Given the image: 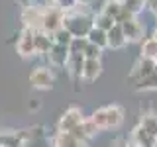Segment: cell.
<instances>
[{"mask_svg": "<svg viewBox=\"0 0 157 147\" xmlns=\"http://www.w3.org/2000/svg\"><path fill=\"white\" fill-rule=\"evenodd\" d=\"M73 37H86L88 32L94 28V16L85 12H65V22H63Z\"/></svg>", "mask_w": 157, "mask_h": 147, "instance_id": "1", "label": "cell"}, {"mask_svg": "<svg viewBox=\"0 0 157 147\" xmlns=\"http://www.w3.org/2000/svg\"><path fill=\"white\" fill-rule=\"evenodd\" d=\"M63 22H65V10L61 6H51L43 12V18H41V29L47 33H55L59 28H63Z\"/></svg>", "mask_w": 157, "mask_h": 147, "instance_id": "2", "label": "cell"}, {"mask_svg": "<svg viewBox=\"0 0 157 147\" xmlns=\"http://www.w3.org/2000/svg\"><path fill=\"white\" fill-rule=\"evenodd\" d=\"M16 51H18V55L24 57V59L37 55L36 53V29L24 28L22 32H20L18 41H16Z\"/></svg>", "mask_w": 157, "mask_h": 147, "instance_id": "3", "label": "cell"}, {"mask_svg": "<svg viewBox=\"0 0 157 147\" xmlns=\"http://www.w3.org/2000/svg\"><path fill=\"white\" fill-rule=\"evenodd\" d=\"M29 82H32L33 88H37V90H49V88H53L55 85V77H53L51 69L49 67H36L32 71V75H29Z\"/></svg>", "mask_w": 157, "mask_h": 147, "instance_id": "4", "label": "cell"}, {"mask_svg": "<svg viewBox=\"0 0 157 147\" xmlns=\"http://www.w3.org/2000/svg\"><path fill=\"white\" fill-rule=\"evenodd\" d=\"M157 71V61L155 59H149V57H140V61L136 63V67H134V71H132V82H136L137 81H141V78H145V77H149V75H153V73Z\"/></svg>", "mask_w": 157, "mask_h": 147, "instance_id": "5", "label": "cell"}, {"mask_svg": "<svg viewBox=\"0 0 157 147\" xmlns=\"http://www.w3.org/2000/svg\"><path fill=\"white\" fill-rule=\"evenodd\" d=\"M82 122H85L82 112L78 110V108H69L65 114L61 116V120H59L57 130H59V131H73L77 126H81Z\"/></svg>", "mask_w": 157, "mask_h": 147, "instance_id": "6", "label": "cell"}, {"mask_svg": "<svg viewBox=\"0 0 157 147\" xmlns=\"http://www.w3.org/2000/svg\"><path fill=\"white\" fill-rule=\"evenodd\" d=\"M47 59H49V65L51 67H57V69H63L69 65V59H71V51H69L67 45H59V43H53L51 51L47 53Z\"/></svg>", "mask_w": 157, "mask_h": 147, "instance_id": "7", "label": "cell"}, {"mask_svg": "<svg viewBox=\"0 0 157 147\" xmlns=\"http://www.w3.org/2000/svg\"><path fill=\"white\" fill-rule=\"evenodd\" d=\"M122 29H124V36L128 39V43H137V41H144V33H145V28L141 22H137V18H132L128 22L120 24Z\"/></svg>", "mask_w": 157, "mask_h": 147, "instance_id": "8", "label": "cell"}, {"mask_svg": "<svg viewBox=\"0 0 157 147\" xmlns=\"http://www.w3.org/2000/svg\"><path fill=\"white\" fill-rule=\"evenodd\" d=\"M43 12H45V10L36 8V6H32V4L24 6V10H22V22H24V28L41 29V18H43Z\"/></svg>", "mask_w": 157, "mask_h": 147, "instance_id": "9", "label": "cell"}, {"mask_svg": "<svg viewBox=\"0 0 157 147\" xmlns=\"http://www.w3.org/2000/svg\"><path fill=\"white\" fill-rule=\"evenodd\" d=\"M132 143H134V147H157V137L147 134L141 126H137L132 131Z\"/></svg>", "mask_w": 157, "mask_h": 147, "instance_id": "10", "label": "cell"}, {"mask_svg": "<svg viewBox=\"0 0 157 147\" xmlns=\"http://www.w3.org/2000/svg\"><path fill=\"white\" fill-rule=\"evenodd\" d=\"M102 73V63L100 59H85L82 67V81L85 82H94Z\"/></svg>", "mask_w": 157, "mask_h": 147, "instance_id": "11", "label": "cell"}, {"mask_svg": "<svg viewBox=\"0 0 157 147\" xmlns=\"http://www.w3.org/2000/svg\"><path fill=\"white\" fill-rule=\"evenodd\" d=\"M126 45H128V39L124 36V29H122L120 24H116V26L108 32V47L114 49V51H120V49H124Z\"/></svg>", "mask_w": 157, "mask_h": 147, "instance_id": "12", "label": "cell"}, {"mask_svg": "<svg viewBox=\"0 0 157 147\" xmlns=\"http://www.w3.org/2000/svg\"><path fill=\"white\" fill-rule=\"evenodd\" d=\"M53 36L43 29H36V53L37 55H47L53 47Z\"/></svg>", "mask_w": 157, "mask_h": 147, "instance_id": "13", "label": "cell"}, {"mask_svg": "<svg viewBox=\"0 0 157 147\" xmlns=\"http://www.w3.org/2000/svg\"><path fill=\"white\" fill-rule=\"evenodd\" d=\"M122 122H124V110L116 104L106 106V130H116L122 126Z\"/></svg>", "mask_w": 157, "mask_h": 147, "instance_id": "14", "label": "cell"}, {"mask_svg": "<svg viewBox=\"0 0 157 147\" xmlns=\"http://www.w3.org/2000/svg\"><path fill=\"white\" fill-rule=\"evenodd\" d=\"M82 67H85V55H71L69 65L65 69L69 71V77L75 82H78V81H82Z\"/></svg>", "mask_w": 157, "mask_h": 147, "instance_id": "15", "label": "cell"}, {"mask_svg": "<svg viewBox=\"0 0 157 147\" xmlns=\"http://www.w3.org/2000/svg\"><path fill=\"white\" fill-rule=\"evenodd\" d=\"M55 145L57 147H86L85 141L77 139L71 131H59L55 137Z\"/></svg>", "mask_w": 157, "mask_h": 147, "instance_id": "16", "label": "cell"}, {"mask_svg": "<svg viewBox=\"0 0 157 147\" xmlns=\"http://www.w3.org/2000/svg\"><path fill=\"white\" fill-rule=\"evenodd\" d=\"M86 39L90 43H94V45H98L100 49H106L108 47V32H104V29H100V28H96V26L88 32Z\"/></svg>", "mask_w": 157, "mask_h": 147, "instance_id": "17", "label": "cell"}, {"mask_svg": "<svg viewBox=\"0 0 157 147\" xmlns=\"http://www.w3.org/2000/svg\"><path fill=\"white\" fill-rule=\"evenodd\" d=\"M94 26L104 29V32H110V29L116 26V20L112 16H108V14H104V12H98L94 16Z\"/></svg>", "mask_w": 157, "mask_h": 147, "instance_id": "18", "label": "cell"}, {"mask_svg": "<svg viewBox=\"0 0 157 147\" xmlns=\"http://www.w3.org/2000/svg\"><path fill=\"white\" fill-rule=\"evenodd\" d=\"M141 57L157 59V41L155 37H145L141 41Z\"/></svg>", "mask_w": 157, "mask_h": 147, "instance_id": "19", "label": "cell"}, {"mask_svg": "<svg viewBox=\"0 0 157 147\" xmlns=\"http://www.w3.org/2000/svg\"><path fill=\"white\" fill-rule=\"evenodd\" d=\"M140 126L144 127L147 134H151V135L157 137V114H144Z\"/></svg>", "mask_w": 157, "mask_h": 147, "instance_id": "20", "label": "cell"}, {"mask_svg": "<svg viewBox=\"0 0 157 147\" xmlns=\"http://www.w3.org/2000/svg\"><path fill=\"white\" fill-rule=\"evenodd\" d=\"M134 88H136V90H157V71L153 73V75L137 81L134 85Z\"/></svg>", "mask_w": 157, "mask_h": 147, "instance_id": "21", "label": "cell"}, {"mask_svg": "<svg viewBox=\"0 0 157 147\" xmlns=\"http://www.w3.org/2000/svg\"><path fill=\"white\" fill-rule=\"evenodd\" d=\"M73 39H75V37H73V33L69 32V29H67L65 26H63V28H59L57 32L53 33V41L59 43V45H67V47H69V45L73 43Z\"/></svg>", "mask_w": 157, "mask_h": 147, "instance_id": "22", "label": "cell"}, {"mask_svg": "<svg viewBox=\"0 0 157 147\" xmlns=\"http://www.w3.org/2000/svg\"><path fill=\"white\" fill-rule=\"evenodd\" d=\"M122 8H124V4L122 2H116V0H106L104 6H102V12L108 14V16H112L114 20H118V16H120ZM118 24V22H116Z\"/></svg>", "mask_w": 157, "mask_h": 147, "instance_id": "23", "label": "cell"}, {"mask_svg": "<svg viewBox=\"0 0 157 147\" xmlns=\"http://www.w3.org/2000/svg\"><path fill=\"white\" fill-rule=\"evenodd\" d=\"M88 45V39L86 37H75L73 39V43L69 45V51H71V55H82L85 53V49Z\"/></svg>", "mask_w": 157, "mask_h": 147, "instance_id": "24", "label": "cell"}, {"mask_svg": "<svg viewBox=\"0 0 157 147\" xmlns=\"http://www.w3.org/2000/svg\"><path fill=\"white\" fill-rule=\"evenodd\" d=\"M145 6H147V0H128V2H124V8L128 12H132L134 16H137L140 12H144Z\"/></svg>", "mask_w": 157, "mask_h": 147, "instance_id": "25", "label": "cell"}, {"mask_svg": "<svg viewBox=\"0 0 157 147\" xmlns=\"http://www.w3.org/2000/svg\"><path fill=\"white\" fill-rule=\"evenodd\" d=\"M90 120L94 122L98 130H106V108H98L94 114L90 116Z\"/></svg>", "mask_w": 157, "mask_h": 147, "instance_id": "26", "label": "cell"}, {"mask_svg": "<svg viewBox=\"0 0 157 147\" xmlns=\"http://www.w3.org/2000/svg\"><path fill=\"white\" fill-rule=\"evenodd\" d=\"M102 51H104V49H100L98 45H94V43L88 41V45H86V49H85L82 55H85V59H100Z\"/></svg>", "mask_w": 157, "mask_h": 147, "instance_id": "27", "label": "cell"}, {"mask_svg": "<svg viewBox=\"0 0 157 147\" xmlns=\"http://www.w3.org/2000/svg\"><path fill=\"white\" fill-rule=\"evenodd\" d=\"M81 126H82V131L86 134V137H88V139H90V137H94V135L98 134V127L94 126V122H92L90 118H85V122H82Z\"/></svg>", "mask_w": 157, "mask_h": 147, "instance_id": "28", "label": "cell"}, {"mask_svg": "<svg viewBox=\"0 0 157 147\" xmlns=\"http://www.w3.org/2000/svg\"><path fill=\"white\" fill-rule=\"evenodd\" d=\"M110 147H130V143H128L126 139H114L110 143Z\"/></svg>", "mask_w": 157, "mask_h": 147, "instance_id": "29", "label": "cell"}, {"mask_svg": "<svg viewBox=\"0 0 157 147\" xmlns=\"http://www.w3.org/2000/svg\"><path fill=\"white\" fill-rule=\"evenodd\" d=\"M77 4H81V6H88V4H92V0H75Z\"/></svg>", "mask_w": 157, "mask_h": 147, "instance_id": "30", "label": "cell"}, {"mask_svg": "<svg viewBox=\"0 0 157 147\" xmlns=\"http://www.w3.org/2000/svg\"><path fill=\"white\" fill-rule=\"evenodd\" d=\"M151 37H155V41H157V26H155V29H153V36Z\"/></svg>", "mask_w": 157, "mask_h": 147, "instance_id": "31", "label": "cell"}, {"mask_svg": "<svg viewBox=\"0 0 157 147\" xmlns=\"http://www.w3.org/2000/svg\"><path fill=\"white\" fill-rule=\"evenodd\" d=\"M116 2H122V4H124V2H128V0H116Z\"/></svg>", "mask_w": 157, "mask_h": 147, "instance_id": "32", "label": "cell"}, {"mask_svg": "<svg viewBox=\"0 0 157 147\" xmlns=\"http://www.w3.org/2000/svg\"><path fill=\"white\" fill-rule=\"evenodd\" d=\"M53 147H57V145H53Z\"/></svg>", "mask_w": 157, "mask_h": 147, "instance_id": "33", "label": "cell"}, {"mask_svg": "<svg viewBox=\"0 0 157 147\" xmlns=\"http://www.w3.org/2000/svg\"><path fill=\"white\" fill-rule=\"evenodd\" d=\"M57 2H59V0H57Z\"/></svg>", "mask_w": 157, "mask_h": 147, "instance_id": "34", "label": "cell"}]
</instances>
